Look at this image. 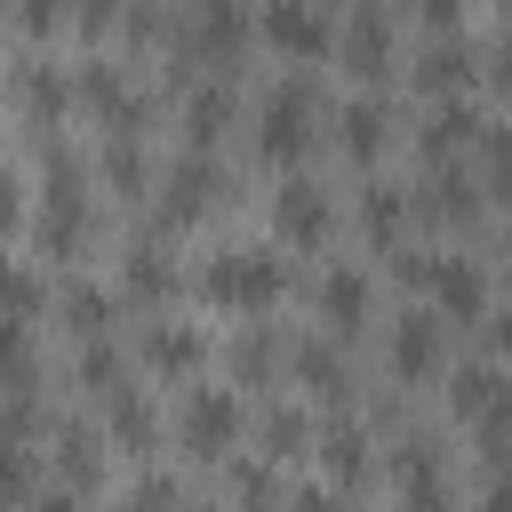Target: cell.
I'll return each mask as SVG.
<instances>
[{
  "instance_id": "obj_6",
  "label": "cell",
  "mask_w": 512,
  "mask_h": 512,
  "mask_svg": "<svg viewBox=\"0 0 512 512\" xmlns=\"http://www.w3.org/2000/svg\"><path fill=\"white\" fill-rule=\"evenodd\" d=\"M384 360H392L400 384H432V376L448 368V320H440V312H400Z\"/></svg>"
},
{
  "instance_id": "obj_7",
  "label": "cell",
  "mask_w": 512,
  "mask_h": 512,
  "mask_svg": "<svg viewBox=\"0 0 512 512\" xmlns=\"http://www.w3.org/2000/svg\"><path fill=\"white\" fill-rule=\"evenodd\" d=\"M256 32H264V48L272 56H288V64H312L336 32H328V8L320 0H264V16H256Z\"/></svg>"
},
{
  "instance_id": "obj_32",
  "label": "cell",
  "mask_w": 512,
  "mask_h": 512,
  "mask_svg": "<svg viewBox=\"0 0 512 512\" xmlns=\"http://www.w3.org/2000/svg\"><path fill=\"white\" fill-rule=\"evenodd\" d=\"M40 304H48L40 272H24V264H0V312H8V320H40Z\"/></svg>"
},
{
  "instance_id": "obj_31",
  "label": "cell",
  "mask_w": 512,
  "mask_h": 512,
  "mask_svg": "<svg viewBox=\"0 0 512 512\" xmlns=\"http://www.w3.org/2000/svg\"><path fill=\"white\" fill-rule=\"evenodd\" d=\"M264 440H272V464H296L320 432L304 424V408H272V416H264Z\"/></svg>"
},
{
  "instance_id": "obj_17",
  "label": "cell",
  "mask_w": 512,
  "mask_h": 512,
  "mask_svg": "<svg viewBox=\"0 0 512 512\" xmlns=\"http://www.w3.org/2000/svg\"><path fill=\"white\" fill-rule=\"evenodd\" d=\"M472 136H480V112H472L464 96H448V104H432V120H424V136H416V152H424V160L440 168V160H456V152H464Z\"/></svg>"
},
{
  "instance_id": "obj_22",
  "label": "cell",
  "mask_w": 512,
  "mask_h": 512,
  "mask_svg": "<svg viewBox=\"0 0 512 512\" xmlns=\"http://www.w3.org/2000/svg\"><path fill=\"white\" fill-rule=\"evenodd\" d=\"M224 120H232V80H200V88L184 96V136H192V144H216Z\"/></svg>"
},
{
  "instance_id": "obj_34",
  "label": "cell",
  "mask_w": 512,
  "mask_h": 512,
  "mask_svg": "<svg viewBox=\"0 0 512 512\" xmlns=\"http://www.w3.org/2000/svg\"><path fill=\"white\" fill-rule=\"evenodd\" d=\"M32 496V448L24 440H0V512H16Z\"/></svg>"
},
{
  "instance_id": "obj_40",
  "label": "cell",
  "mask_w": 512,
  "mask_h": 512,
  "mask_svg": "<svg viewBox=\"0 0 512 512\" xmlns=\"http://www.w3.org/2000/svg\"><path fill=\"white\" fill-rule=\"evenodd\" d=\"M120 16H128V0H72V24H80L88 40H96V32H112Z\"/></svg>"
},
{
  "instance_id": "obj_16",
  "label": "cell",
  "mask_w": 512,
  "mask_h": 512,
  "mask_svg": "<svg viewBox=\"0 0 512 512\" xmlns=\"http://www.w3.org/2000/svg\"><path fill=\"white\" fill-rule=\"evenodd\" d=\"M392 64V24H384V8H352V24H344V72L352 80H376Z\"/></svg>"
},
{
  "instance_id": "obj_13",
  "label": "cell",
  "mask_w": 512,
  "mask_h": 512,
  "mask_svg": "<svg viewBox=\"0 0 512 512\" xmlns=\"http://www.w3.org/2000/svg\"><path fill=\"white\" fill-rule=\"evenodd\" d=\"M472 72H480V64H472V40H464V32H432V48L416 56V88H424V96H464Z\"/></svg>"
},
{
  "instance_id": "obj_10",
  "label": "cell",
  "mask_w": 512,
  "mask_h": 512,
  "mask_svg": "<svg viewBox=\"0 0 512 512\" xmlns=\"http://www.w3.org/2000/svg\"><path fill=\"white\" fill-rule=\"evenodd\" d=\"M272 232H280L288 248H320V232H328V192H320L312 176H288V184L272 192Z\"/></svg>"
},
{
  "instance_id": "obj_41",
  "label": "cell",
  "mask_w": 512,
  "mask_h": 512,
  "mask_svg": "<svg viewBox=\"0 0 512 512\" xmlns=\"http://www.w3.org/2000/svg\"><path fill=\"white\" fill-rule=\"evenodd\" d=\"M16 16H24V32H56L72 16V0H16Z\"/></svg>"
},
{
  "instance_id": "obj_38",
  "label": "cell",
  "mask_w": 512,
  "mask_h": 512,
  "mask_svg": "<svg viewBox=\"0 0 512 512\" xmlns=\"http://www.w3.org/2000/svg\"><path fill=\"white\" fill-rule=\"evenodd\" d=\"M176 504H184V496H176V480H168V472H144V480L120 496V512H176Z\"/></svg>"
},
{
  "instance_id": "obj_48",
  "label": "cell",
  "mask_w": 512,
  "mask_h": 512,
  "mask_svg": "<svg viewBox=\"0 0 512 512\" xmlns=\"http://www.w3.org/2000/svg\"><path fill=\"white\" fill-rule=\"evenodd\" d=\"M40 512H80V496L64 488V496H40Z\"/></svg>"
},
{
  "instance_id": "obj_23",
  "label": "cell",
  "mask_w": 512,
  "mask_h": 512,
  "mask_svg": "<svg viewBox=\"0 0 512 512\" xmlns=\"http://www.w3.org/2000/svg\"><path fill=\"white\" fill-rule=\"evenodd\" d=\"M112 440H120L128 456H152L160 416H152V400H144V392H112Z\"/></svg>"
},
{
  "instance_id": "obj_25",
  "label": "cell",
  "mask_w": 512,
  "mask_h": 512,
  "mask_svg": "<svg viewBox=\"0 0 512 512\" xmlns=\"http://www.w3.org/2000/svg\"><path fill=\"white\" fill-rule=\"evenodd\" d=\"M112 312H120V304H112V288H96V280H64V320H72L80 336H104V328H112Z\"/></svg>"
},
{
  "instance_id": "obj_28",
  "label": "cell",
  "mask_w": 512,
  "mask_h": 512,
  "mask_svg": "<svg viewBox=\"0 0 512 512\" xmlns=\"http://www.w3.org/2000/svg\"><path fill=\"white\" fill-rule=\"evenodd\" d=\"M496 384H504V376H496V368H488V360H472V368H456V376H448V408H456V416H472V424H480V408H488V400H496Z\"/></svg>"
},
{
  "instance_id": "obj_5",
  "label": "cell",
  "mask_w": 512,
  "mask_h": 512,
  "mask_svg": "<svg viewBox=\"0 0 512 512\" xmlns=\"http://www.w3.org/2000/svg\"><path fill=\"white\" fill-rule=\"evenodd\" d=\"M216 200H224V168L208 160V144H192V152L160 176V224H168V232H176V224H200Z\"/></svg>"
},
{
  "instance_id": "obj_12",
  "label": "cell",
  "mask_w": 512,
  "mask_h": 512,
  "mask_svg": "<svg viewBox=\"0 0 512 512\" xmlns=\"http://www.w3.org/2000/svg\"><path fill=\"white\" fill-rule=\"evenodd\" d=\"M392 480H400V504H408V512H448V472H440L432 440H400Z\"/></svg>"
},
{
  "instance_id": "obj_24",
  "label": "cell",
  "mask_w": 512,
  "mask_h": 512,
  "mask_svg": "<svg viewBox=\"0 0 512 512\" xmlns=\"http://www.w3.org/2000/svg\"><path fill=\"white\" fill-rule=\"evenodd\" d=\"M424 216L472 224V216H480V200H472V176H456V168H432V176H424Z\"/></svg>"
},
{
  "instance_id": "obj_15",
  "label": "cell",
  "mask_w": 512,
  "mask_h": 512,
  "mask_svg": "<svg viewBox=\"0 0 512 512\" xmlns=\"http://www.w3.org/2000/svg\"><path fill=\"white\" fill-rule=\"evenodd\" d=\"M424 288H432V304H440L448 320H480V304H488V280H480L472 256H440Z\"/></svg>"
},
{
  "instance_id": "obj_29",
  "label": "cell",
  "mask_w": 512,
  "mask_h": 512,
  "mask_svg": "<svg viewBox=\"0 0 512 512\" xmlns=\"http://www.w3.org/2000/svg\"><path fill=\"white\" fill-rule=\"evenodd\" d=\"M32 384V320H8L0 312V392Z\"/></svg>"
},
{
  "instance_id": "obj_46",
  "label": "cell",
  "mask_w": 512,
  "mask_h": 512,
  "mask_svg": "<svg viewBox=\"0 0 512 512\" xmlns=\"http://www.w3.org/2000/svg\"><path fill=\"white\" fill-rule=\"evenodd\" d=\"M488 336H496V352L512 360V312H496V320H488Z\"/></svg>"
},
{
  "instance_id": "obj_47",
  "label": "cell",
  "mask_w": 512,
  "mask_h": 512,
  "mask_svg": "<svg viewBox=\"0 0 512 512\" xmlns=\"http://www.w3.org/2000/svg\"><path fill=\"white\" fill-rule=\"evenodd\" d=\"M480 512H512V488H504V480H496V488H488V496H480Z\"/></svg>"
},
{
  "instance_id": "obj_42",
  "label": "cell",
  "mask_w": 512,
  "mask_h": 512,
  "mask_svg": "<svg viewBox=\"0 0 512 512\" xmlns=\"http://www.w3.org/2000/svg\"><path fill=\"white\" fill-rule=\"evenodd\" d=\"M24 224V184H16V168H0V232H16Z\"/></svg>"
},
{
  "instance_id": "obj_14",
  "label": "cell",
  "mask_w": 512,
  "mask_h": 512,
  "mask_svg": "<svg viewBox=\"0 0 512 512\" xmlns=\"http://www.w3.org/2000/svg\"><path fill=\"white\" fill-rule=\"evenodd\" d=\"M200 360H208V336L192 320H152L144 328V368L152 376H192Z\"/></svg>"
},
{
  "instance_id": "obj_30",
  "label": "cell",
  "mask_w": 512,
  "mask_h": 512,
  "mask_svg": "<svg viewBox=\"0 0 512 512\" xmlns=\"http://www.w3.org/2000/svg\"><path fill=\"white\" fill-rule=\"evenodd\" d=\"M360 224H368V240H400V224H408V200L392 192V184H368V200H360Z\"/></svg>"
},
{
  "instance_id": "obj_27",
  "label": "cell",
  "mask_w": 512,
  "mask_h": 512,
  "mask_svg": "<svg viewBox=\"0 0 512 512\" xmlns=\"http://www.w3.org/2000/svg\"><path fill=\"white\" fill-rule=\"evenodd\" d=\"M104 176H112V192H128V200H136V192L152 184V160H144V144H136V136H112V144H104Z\"/></svg>"
},
{
  "instance_id": "obj_45",
  "label": "cell",
  "mask_w": 512,
  "mask_h": 512,
  "mask_svg": "<svg viewBox=\"0 0 512 512\" xmlns=\"http://www.w3.org/2000/svg\"><path fill=\"white\" fill-rule=\"evenodd\" d=\"M488 80H496V88H512V40H504V48H488Z\"/></svg>"
},
{
  "instance_id": "obj_20",
  "label": "cell",
  "mask_w": 512,
  "mask_h": 512,
  "mask_svg": "<svg viewBox=\"0 0 512 512\" xmlns=\"http://www.w3.org/2000/svg\"><path fill=\"white\" fill-rule=\"evenodd\" d=\"M16 104H24V112L48 128V120H64L72 88H64V72H56V64H40V56H32V64H16Z\"/></svg>"
},
{
  "instance_id": "obj_1",
  "label": "cell",
  "mask_w": 512,
  "mask_h": 512,
  "mask_svg": "<svg viewBox=\"0 0 512 512\" xmlns=\"http://www.w3.org/2000/svg\"><path fill=\"white\" fill-rule=\"evenodd\" d=\"M320 120H328L320 88H312L304 72H288V80H272L264 104H256V152L288 168V160H304V152L320 144Z\"/></svg>"
},
{
  "instance_id": "obj_11",
  "label": "cell",
  "mask_w": 512,
  "mask_h": 512,
  "mask_svg": "<svg viewBox=\"0 0 512 512\" xmlns=\"http://www.w3.org/2000/svg\"><path fill=\"white\" fill-rule=\"evenodd\" d=\"M312 312H320L328 328H344V336H352V328L376 312V280H368L360 264H328V272H320V288H312Z\"/></svg>"
},
{
  "instance_id": "obj_44",
  "label": "cell",
  "mask_w": 512,
  "mask_h": 512,
  "mask_svg": "<svg viewBox=\"0 0 512 512\" xmlns=\"http://www.w3.org/2000/svg\"><path fill=\"white\" fill-rule=\"evenodd\" d=\"M280 512H336V496H320V488H296Z\"/></svg>"
},
{
  "instance_id": "obj_36",
  "label": "cell",
  "mask_w": 512,
  "mask_h": 512,
  "mask_svg": "<svg viewBox=\"0 0 512 512\" xmlns=\"http://www.w3.org/2000/svg\"><path fill=\"white\" fill-rule=\"evenodd\" d=\"M80 376H88L96 392H112V384H120V344H112V336H80Z\"/></svg>"
},
{
  "instance_id": "obj_26",
  "label": "cell",
  "mask_w": 512,
  "mask_h": 512,
  "mask_svg": "<svg viewBox=\"0 0 512 512\" xmlns=\"http://www.w3.org/2000/svg\"><path fill=\"white\" fill-rule=\"evenodd\" d=\"M56 464H64L72 488H88V480L104 472V440H96L88 424H64V432H56Z\"/></svg>"
},
{
  "instance_id": "obj_3",
  "label": "cell",
  "mask_w": 512,
  "mask_h": 512,
  "mask_svg": "<svg viewBox=\"0 0 512 512\" xmlns=\"http://www.w3.org/2000/svg\"><path fill=\"white\" fill-rule=\"evenodd\" d=\"M240 432H248V400H240L232 384H192V392H184V408H176V440H184L192 456H232Z\"/></svg>"
},
{
  "instance_id": "obj_43",
  "label": "cell",
  "mask_w": 512,
  "mask_h": 512,
  "mask_svg": "<svg viewBox=\"0 0 512 512\" xmlns=\"http://www.w3.org/2000/svg\"><path fill=\"white\" fill-rule=\"evenodd\" d=\"M416 16H424L432 32H456V16H464V0H416Z\"/></svg>"
},
{
  "instance_id": "obj_37",
  "label": "cell",
  "mask_w": 512,
  "mask_h": 512,
  "mask_svg": "<svg viewBox=\"0 0 512 512\" xmlns=\"http://www.w3.org/2000/svg\"><path fill=\"white\" fill-rule=\"evenodd\" d=\"M480 160H488V192L512 200V128H480Z\"/></svg>"
},
{
  "instance_id": "obj_9",
  "label": "cell",
  "mask_w": 512,
  "mask_h": 512,
  "mask_svg": "<svg viewBox=\"0 0 512 512\" xmlns=\"http://www.w3.org/2000/svg\"><path fill=\"white\" fill-rule=\"evenodd\" d=\"M120 288H128L136 304H168V296L184 288V264L168 256V224L144 232V240H128V256H120Z\"/></svg>"
},
{
  "instance_id": "obj_19",
  "label": "cell",
  "mask_w": 512,
  "mask_h": 512,
  "mask_svg": "<svg viewBox=\"0 0 512 512\" xmlns=\"http://www.w3.org/2000/svg\"><path fill=\"white\" fill-rule=\"evenodd\" d=\"M72 96H80V104H88L96 120H112V128H128V120H136V96H128V88H120V72H112V64H96V56L80 64Z\"/></svg>"
},
{
  "instance_id": "obj_2",
  "label": "cell",
  "mask_w": 512,
  "mask_h": 512,
  "mask_svg": "<svg viewBox=\"0 0 512 512\" xmlns=\"http://www.w3.org/2000/svg\"><path fill=\"white\" fill-rule=\"evenodd\" d=\"M280 256L272 248H248V240H224V248H208V264H200V304H216V312H264L272 296H280Z\"/></svg>"
},
{
  "instance_id": "obj_8",
  "label": "cell",
  "mask_w": 512,
  "mask_h": 512,
  "mask_svg": "<svg viewBox=\"0 0 512 512\" xmlns=\"http://www.w3.org/2000/svg\"><path fill=\"white\" fill-rule=\"evenodd\" d=\"M40 192H48V208H40V240L72 256V248H80V232H88V184H80V160H64V152H56Z\"/></svg>"
},
{
  "instance_id": "obj_35",
  "label": "cell",
  "mask_w": 512,
  "mask_h": 512,
  "mask_svg": "<svg viewBox=\"0 0 512 512\" xmlns=\"http://www.w3.org/2000/svg\"><path fill=\"white\" fill-rule=\"evenodd\" d=\"M232 488H240V504H248V512H272V504H280V464H272V456H264V464H240V472H232Z\"/></svg>"
},
{
  "instance_id": "obj_4",
  "label": "cell",
  "mask_w": 512,
  "mask_h": 512,
  "mask_svg": "<svg viewBox=\"0 0 512 512\" xmlns=\"http://www.w3.org/2000/svg\"><path fill=\"white\" fill-rule=\"evenodd\" d=\"M248 32H256V24H248L240 0H192L176 56H184V64H232V56L248 48Z\"/></svg>"
},
{
  "instance_id": "obj_18",
  "label": "cell",
  "mask_w": 512,
  "mask_h": 512,
  "mask_svg": "<svg viewBox=\"0 0 512 512\" xmlns=\"http://www.w3.org/2000/svg\"><path fill=\"white\" fill-rule=\"evenodd\" d=\"M384 136H392V112H384V96H352V104L336 112V144H344L352 160H376V152H384Z\"/></svg>"
},
{
  "instance_id": "obj_21",
  "label": "cell",
  "mask_w": 512,
  "mask_h": 512,
  "mask_svg": "<svg viewBox=\"0 0 512 512\" xmlns=\"http://www.w3.org/2000/svg\"><path fill=\"white\" fill-rule=\"evenodd\" d=\"M312 448H320V464H328L336 480H360V472H368V432H360L352 416H328Z\"/></svg>"
},
{
  "instance_id": "obj_39",
  "label": "cell",
  "mask_w": 512,
  "mask_h": 512,
  "mask_svg": "<svg viewBox=\"0 0 512 512\" xmlns=\"http://www.w3.org/2000/svg\"><path fill=\"white\" fill-rule=\"evenodd\" d=\"M232 360H240V376H248V384H264V376L280 368V344H272V336H240V352H232Z\"/></svg>"
},
{
  "instance_id": "obj_33",
  "label": "cell",
  "mask_w": 512,
  "mask_h": 512,
  "mask_svg": "<svg viewBox=\"0 0 512 512\" xmlns=\"http://www.w3.org/2000/svg\"><path fill=\"white\" fill-rule=\"evenodd\" d=\"M296 376H304V384H312V392H328V400H336V392H344V352H336V344H320V336H312V344H304V352H296Z\"/></svg>"
}]
</instances>
